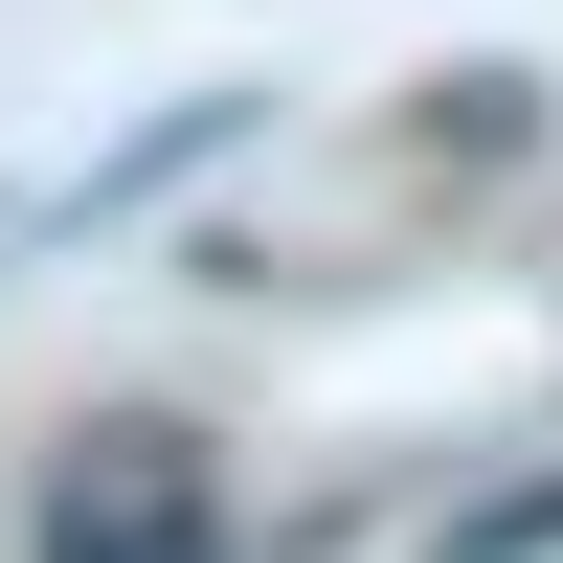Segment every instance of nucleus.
<instances>
[{"mask_svg": "<svg viewBox=\"0 0 563 563\" xmlns=\"http://www.w3.org/2000/svg\"><path fill=\"white\" fill-rule=\"evenodd\" d=\"M68 563H225V496H203V451H180V429H135L113 474L68 496Z\"/></svg>", "mask_w": 563, "mask_h": 563, "instance_id": "f257e3e1", "label": "nucleus"}]
</instances>
